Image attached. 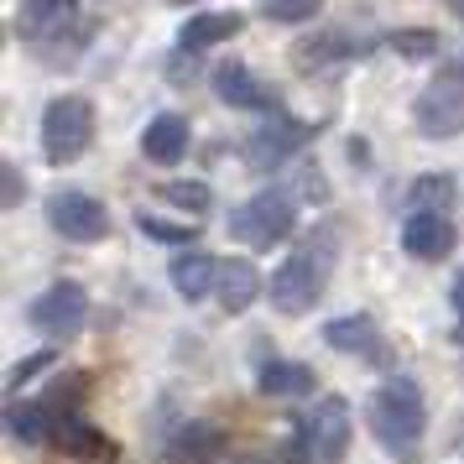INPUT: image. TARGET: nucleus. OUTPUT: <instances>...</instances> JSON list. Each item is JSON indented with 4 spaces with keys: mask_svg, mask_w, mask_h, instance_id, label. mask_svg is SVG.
<instances>
[{
    "mask_svg": "<svg viewBox=\"0 0 464 464\" xmlns=\"http://www.w3.org/2000/svg\"><path fill=\"white\" fill-rule=\"evenodd\" d=\"M63 418L68 412L47 407V401H11L5 428H11V439L26 443V449H58V428H63Z\"/></svg>",
    "mask_w": 464,
    "mask_h": 464,
    "instance_id": "15",
    "label": "nucleus"
},
{
    "mask_svg": "<svg viewBox=\"0 0 464 464\" xmlns=\"http://www.w3.org/2000/svg\"><path fill=\"white\" fill-rule=\"evenodd\" d=\"M449 303H454V318H459V329H454V339L464 344V272H454V282H449Z\"/></svg>",
    "mask_w": 464,
    "mask_h": 464,
    "instance_id": "30",
    "label": "nucleus"
},
{
    "mask_svg": "<svg viewBox=\"0 0 464 464\" xmlns=\"http://www.w3.org/2000/svg\"><path fill=\"white\" fill-rule=\"evenodd\" d=\"M89 147H94V105L84 94H58L43 110V157L53 168H68Z\"/></svg>",
    "mask_w": 464,
    "mask_h": 464,
    "instance_id": "4",
    "label": "nucleus"
},
{
    "mask_svg": "<svg viewBox=\"0 0 464 464\" xmlns=\"http://www.w3.org/2000/svg\"><path fill=\"white\" fill-rule=\"evenodd\" d=\"M230 464H272V459H266V454H235Z\"/></svg>",
    "mask_w": 464,
    "mask_h": 464,
    "instance_id": "32",
    "label": "nucleus"
},
{
    "mask_svg": "<svg viewBox=\"0 0 464 464\" xmlns=\"http://www.w3.org/2000/svg\"><path fill=\"white\" fill-rule=\"evenodd\" d=\"M324 287H329V261H324V235H314L308 246H297V251L272 272L266 297H272L276 314L303 318V314H314V308H318Z\"/></svg>",
    "mask_w": 464,
    "mask_h": 464,
    "instance_id": "3",
    "label": "nucleus"
},
{
    "mask_svg": "<svg viewBox=\"0 0 464 464\" xmlns=\"http://www.w3.org/2000/svg\"><path fill=\"white\" fill-rule=\"evenodd\" d=\"M376 37H355V32H318V37H303L293 53V68L297 73H324L334 63H350L360 53H371Z\"/></svg>",
    "mask_w": 464,
    "mask_h": 464,
    "instance_id": "13",
    "label": "nucleus"
},
{
    "mask_svg": "<svg viewBox=\"0 0 464 464\" xmlns=\"http://www.w3.org/2000/svg\"><path fill=\"white\" fill-rule=\"evenodd\" d=\"M172 287H178V297L183 303H204V297L214 293V282H219V261L204 251H188V256H178L172 261Z\"/></svg>",
    "mask_w": 464,
    "mask_h": 464,
    "instance_id": "21",
    "label": "nucleus"
},
{
    "mask_svg": "<svg viewBox=\"0 0 464 464\" xmlns=\"http://www.w3.org/2000/svg\"><path fill=\"white\" fill-rule=\"evenodd\" d=\"M261 272H256L246 256H230V261H219V282H214V303L225 308V314H246L256 297H261Z\"/></svg>",
    "mask_w": 464,
    "mask_h": 464,
    "instance_id": "17",
    "label": "nucleus"
},
{
    "mask_svg": "<svg viewBox=\"0 0 464 464\" xmlns=\"http://www.w3.org/2000/svg\"><path fill=\"white\" fill-rule=\"evenodd\" d=\"M157 198L178 204L183 214H209V204H214L209 183H198V178H183V183H162V188H157Z\"/></svg>",
    "mask_w": 464,
    "mask_h": 464,
    "instance_id": "25",
    "label": "nucleus"
},
{
    "mask_svg": "<svg viewBox=\"0 0 464 464\" xmlns=\"http://www.w3.org/2000/svg\"><path fill=\"white\" fill-rule=\"evenodd\" d=\"M0 183H5V209H16L26 198V178H22V168L16 162H0Z\"/></svg>",
    "mask_w": 464,
    "mask_h": 464,
    "instance_id": "29",
    "label": "nucleus"
},
{
    "mask_svg": "<svg viewBox=\"0 0 464 464\" xmlns=\"http://www.w3.org/2000/svg\"><path fill=\"white\" fill-rule=\"evenodd\" d=\"M324 344L339 350V355H355V360H371L381 371H392L397 365V350L386 344L381 334V324L371 314H344V318H329V329H324Z\"/></svg>",
    "mask_w": 464,
    "mask_h": 464,
    "instance_id": "10",
    "label": "nucleus"
},
{
    "mask_svg": "<svg viewBox=\"0 0 464 464\" xmlns=\"http://www.w3.org/2000/svg\"><path fill=\"white\" fill-rule=\"evenodd\" d=\"M230 37H240V11H198L178 32V53H204V47L230 43Z\"/></svg>",
    "mask_w": 464,
    "mask_h": 464,
    "instance_id": "20",
    "label": "nucleus"
},
{
    "mask_svg": "<svg viewBox=\"0 0 464 464\" xmlns=\"http://www.w3.org/2000/svg\"><path fill=\"white\" fill-rule=\"evenodd\" d=\"M407 204H418V214H443L454 204V178L449 172H422L407 183Z\"/></svg>",
    "mask_w": 464,
    "mask_h": 464,
    "instance_id": "23",
    "label": "nucleus"
},
{
    "mask_svg": "<svg viewBox=\"0 0 464 464\" xmlns=\"http://www.w3.org/2000/svg\"><path fill=\"white\" fill-rule=\"evenodd\" d=\"M386 47H392L397 58L422 63V58H433V53H439V32H428V26H397V32H386Z\"/></svg>",
    "mask_w": 464,
    "mask_h": 464,
    "instance_id": "24",
    "label": "nucleus"
},
{
    "mask_svg": "<svg viewBox=\"0 0 464 464\" xmlns=\"http://www.w3.org/2000/svg\"><path fill=\"white\" fill-rule=\"evenodd\" d=\"M16 22H22L26 47H32L43 63L68 68L89 47L94 11H84L79 0H32V5H22V16H16Z\"/></svg>",
    "mask_w": 464,
    "mask_h": 464,
    "instance_id": "2",
    "label": "nucleus"
},
{
    "mask_svg": "<svg viewBox=\"0 0 464 464\" xmlns=\"http://www.w3.org/2000/svg\"><path fill=\"white\" fill-rule=\"evenodd\" d=\"M293 230H297V198L287 188H261L230 214V235L240 246H256V251L282 246Z\"/></svg>",
    "mask_w": 464,
    "mask_h": 464,
    "instance_id": "5",
    "label": "nucleus"
},
{
    "mask_svg": "<svg viewBox=\"0 0 464 464\" xmlns=\"http://www.w3.org/2000/svg\"><path fill=\"white\" fill-rule=\"evenodd\" d=\"M136 225L147 240H162V246H193L198 240V225H178V219H162V214H136Z\"/></svg>",
    "mask_w": 464,
    "mask_h": 464,
    "instance_id": "26",
    "label": "nucleus"
},
{
    "mask_svg": "<svg viewBox=\"0 0 464 464\" xmlns=\"http://www.w3.org/2000/svg\"><path fill=\"white\" fill-rule=\"evenodd\" d=\"M371 433L397 464H412L428 433V401L412 376H386L376 397H371Z\"/></svg>",
    "mask_w": 464,
    "mask_h": 464,
    "instance_id": "1",
    "label": "nucleus"
},
{
    "mask_svg": "<svg viewBox=\"0 0 464 464\" xmlns=\"http://www.w3.org/2000/svg\"><path fill=\"white\" fill-rule=\"evenodd\" d=\"M256 386H261L266 397L293 401V397H308V392H314V371H308L303 360H266L261 376H256Z\"/></svg>",
    "mask_w": 464,
    "mask_h": 464,
    "instance_id": "22",
    "label": "nucleus"
},
{
    "mask_svg": "<svg viewBox=\"0 0 464 464\" xmlns=\"http://www.w3.org/2000/svg\"><path fill=\"white\" fill-rule=\"evenodd\" d=\"M318 136V121H297V115H272V121H261V126L246 136V162L251 168H282V162H293L297 151L308 147Z\"/></svg>",
    "mask_w": 464,
    "mask_h": 464,
    "instance_id": "7",
    "label": "nucleus"
},
{
    "mask_svg": "<svg viewBox=\"0 0 464 464\" xmlns=\"http://www.w3.org/2000/svg\"><path fill=\"white\" fill-rule=\"evenodd\" d=\"M401 251L418 256V261H443V256L454 251V225H449V214H407V225H401Z\"/></svg>",
    "mask_w": 464,
    "mask_h": 464,
    "instance_id": "16",
    "label": "nucleus"
},
{
    "mask_svg": "<svg viewBox=\"0 0 464 464\" xmlns=\"http://www.w3.org/2000/svg\"><path fill=\"white\" fill-rule=\"evenodd\" d=\"M58 454H68V459H89V464H110L115 459V443H110L94 422H84V412H68L63 428H58Z\"/></svg>",
    "mask_w": 464,
    "mask_h": 464,
    "instance_id": "18",
    "label": "nucleus"
},
{
    "mask_svg": "<svg viewBox=\"0 0 464 464\" xmlns=\"http://www.w3.org/2000/svg\"><path fill=\"white\" fill-rule=\"evenodd\" d=\"M53 360H58V355H53V350H37V355L16 360V365H11V376H5V392L16 397V392H22L26 381H32V376H43V371H47V365H53Z\"/></svg>",
    "mask_w": 464,
    "mask_h": 464,
    "instance_id": "28",
    "label": "nucleus"
},
{
    "mask_svg": "<svg viewBox=\"0 0 464 464\" xmlns=\"http://www.w3.org/2000/svg\"><path fill=\"white\" fill-rule=\"evenodd\" d=\"M439 79H449V84H464V53L454 58V63H443V68H439Z\"/></svg>",
    "mask_w": 464,
    "mask_h": 464,
    "instance_id": "31",
    "label": "nucleus"
},
{
    "mask_svg": "<svg viewBox=\"0 0 464 464\" xmlns=\"http://www.w3.org/2000/svg\"><path fill=\"white\" fill-rule=\"evenodd\" d=\"M261 22L303 26V22H318V5H314V0H266V5H261Z\"/></svg>",
    "mask_w": 464,
    "mask_h": 464,
    "instance_id": "27",
    "label": "nucleus"
},
{
    "mask_svg": "<svg viewBox=\"0 0 464 464\" xmlns=\"http://www.w3.org/2000/svg\"><path fill=\"white\" fill-rule=\"evenodd\" d=\"M449 11H454V22H464V0H459V5H449Z\"/></svg>",
    "mask_w": 464,
    "mask_h": 464,
    "instance_id": "33",
    "label": "nucleus"
},
{
    "mask_svg": "<svg viewBox=\"0 0 464 464\" xmlns=\"http://www.w3.org/2000/svg\"><path fill=\"white\" fill-rule=\"evenodd\" d=\"M209 84H214V94L225 100L230 110H251V115H282V94H276L256 68H246V63H219L209 73Z\"/></svg>",
    "mask_w": 464,
    "mask_h": 464,
    "instance_id": "11",
    "label": "nucleus"
},
{
    "mask_svg": "<svg viewBox=\"0 0 464 464\" xmlns=\"http://www.w3.org/2000/svg\"><path fill=\"white\" fill-rule=\"evenodd\" d=\"M84 314H89V293L73 282V276H63V282H53L47 293L32 297V308H26V318H32V329H43L47 339H68L84 329Z\"/></svg>",
    "mask_w": 464,
    "mask_h": 464,
    "instance_id": "8",
    "label": "nucleus"
},
{
    "mask_svg": "<svg viewBox=\"0 0 464 464\" xmlns=\"http://www.w3.org/2000/svg\"><path fill=\"white\" fill-rule=\"evenodd\" d=\"M188 121L183 115H172V110H162V115H151L147 130H141V151H147V162H178L183 151H188Z\"/></svg>",
    "mask_w": 464,
    "mask_h": 464,
    "instance_id": "19",
    "label": "nucleus"
},
{
    "mask_svg": "<svg viewBox=\"0 0 464 464\" xmlns=\"http://www.w3.org/2000/svg\"><path fill=\"white\" fill-rule=\"evenodd\" d=\"M219 454H225V428L214 418H193L168 439L162 464H214Z\"/></svg>",
    "mask_w": 464,
    "mask_h": 464,
    "instance_id": "14",
    "label": "nucleus"
},
{
    "mask_svg": "<svg viewBox=\"0 0 464 464\" xmlns=\"http://www.w3.org/2000/svg\"><path fill=\"white\" fill-rule=\"evenodd\" d=\"M412 126L428 136V141H449L464 130V84H449V79H433V84L418 94L412 105Z\"/></svg>",
    "mask_w": 464,
    "mask_h": 464,
    "instance_id": "12",
    "label": "nucleus"
},
{
    "mask_svg": "<svg viewBox=\"0 0 464 464\" xmlns=\"http://www.w3.org/2000/svg\"><path fill=\"white\" fill-rule=\"evenodd\" d=\"M47 225L73 246H94L110 235V209L84 188H58L47 193Z\"/></svg>",
    "mask_w": 464,
    "mask_h": 464,
    "instance_id": "6",
    "label": "nucleus"
},
{
    "mask_svg": "<svg viewBox=\"0 0 464 464\" xmlns=\"http://www.w3.org/2000/svg\"><path fill=\"white\" fill-rule=\"evenodd\" d=\"M308 459L314 464H344L350 439H355V422H350V401L344 397H324L308 412Z\"/></svg>",
    "mask_w": 464,
    "mask_h": 464,
    "instance_id": "9",
    "label": "nucleus"
}]
</instances>
